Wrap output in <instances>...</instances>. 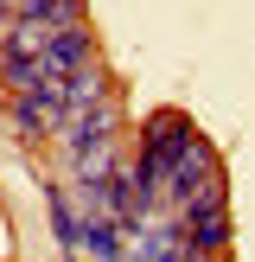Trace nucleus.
<instances>
[{
  "mask_svg": "<svg viewBox=\"0 0 255 262\" xmlns=\"http://www.w3.org/2000/svg\"><path fill=\"white\" fill-rule=\"evenodd\" d=\"M223 237H230V224H223V192L204 186L198 199L185 205V250L211 256V250H223Z\"/></svg>",
  "mask_w": 255,
  "mask_h": 262,
  "instance_id": "obj_1",
  "label": "nucleus"
},
{
  "mask_svg": "<svg viewBox=\"0 0 255 262\" xmlns=\"http://www.w3.org/2000/svg\"><path fill=\"white\" fill-rule=\"evenodd\" d=\"M70 166H76L83 186H109V179L121 173V160H115V135H109V141H83V147L70 154Z\"/></svg>",
  "mask_w": 255,
  "mask_h": 262,
  "instance_id": "obj_2",
  "label": "nucleus"
},
{
  "mask_svg": "<svg viewBox=\"0 0 255 262\" xmlns=\"http://www.w3.org/2000/svg\"><path fill=\"white\" fill-rule=\"evenodd\" d=\"M13 13H26V19H45V26H58V32H70V26H83V13H76V0H19Z\"/></svg>",
  "mask_w": 255,
  "mask_h": 262,
  "instance_id": "obj_3",
  "label": "nucleus"
},
{
  "mask_svg": "<svg viewBox=\"0 0 255 262\" xmlns=\"http://www.w3.org/2000/svg\"><path fill=\"white\" fill-rule=\"evenodd\" d=\"M13 7H19V0H0V38H7V26H13V19H7Z\"/></svg>",
  "mask_w": 255,
  "mask_h": 262,
  "instance_id": "obj_4",
  "label": "nucleus"
}]
</instances>
